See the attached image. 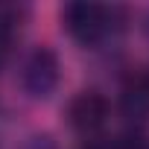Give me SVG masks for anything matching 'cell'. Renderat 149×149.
Instances as JSON below:
<instances>
[{
	"mask_svg": "<svg viewBox=\"0 0 149 149\" xmlns=\"http://www.w3.org/2000/svg\"><path fill=\"white\" fill-rule=\"evenodd\" d=\"M143 82H146V88H149V76H146V79H143Z\"/></svg>",
	"mask_w": 149,
	"mask_h": 149,
	"instance_id": "ba28073f",
	"label": "cell"
},
{
	"mask_svg": "<svg viewBox=\"0 0 149 149\" xmlns=\"http://www.w3.org/2000/svg\"><path fill=\"white\" fill-rule=\"evenodd\" d=\"M82 149H137L126 137H91L82 143Z\"/></svg>",
	"mask_w": 149,
	"mask_h": 149,
	"instance_id": "5b68a950",
	"label": "cell"
},
{
	"mask_svg": "<svg viewBox=\"0 0 149 149\" xmlns=\"http://www.w3.org/2000/svg\"><path fill=\"white\" fill-rule=\"evenodd\" d=\"M15 18H18L15 6H0V38H9V32L15 26Z\"/></svg>",
	"mask_w": 149,
	"mask_h": 149,
	"instance_id": "8992f818",
	"label": "cell"
},
{
	"mask_svg": "<svg viewBox=\"0 0 149 149\" xmlns=\"http://www.w3.org/2000/svg\"><path fill=\"white\" fill-rule=\"evenodd\" d=\"M120 108L132 123H143L149 117V88H146V82H137V85L126 88L123 100H120Z\"/></svg>",
	"mask_w": 149,
	"mask_h": 149,
	"instance_id": "277c9868",
	"label": "cell"
},
{
	"mask_svg": "<svg viewBox=\"0 0 149 149\" xmlns=\"http://www.w3.org/2000/svg\"><path fill=\"white\" fill-rule=\"evenodd\" d=\"M108 117V100L100 91H79L67 102V123L79 132H97Z\"/></svg>",
	"mask_w": 149,
	"mask_h": 149,
	"instance_id": "3957f363",
	"label": "cell"
},
{
	"mask_svg": "<svg viewBox=\"0 0 149 149\" xmlns=\"http://www.w3.org/2000/svg\"><path fill=\"white\" fill-rule=\"evenodd\" d=\"M61 21H64V29L70 32L73 41L79 44H97L105 32H108V24H111V9L108 6H100V3H67L61 9Z\"/></svg>",
	"mask_w": 149,
	"mask_h": 149,
	"instance_id": "6da1fadb",
	"label": "cell"
},
{
	"mask_svg": "<svg viewBox=\"0 0 149 149\" xmlns=\"http://www.w3.org/2000/svg\"><path fill=\"white\" fill-rule=\"evenodd\" d=\"M24 149H56V143H53L50 134H32V137L24 143Z\"/></svg>",
	"mask_w": 149,
	"mask_h": 149,
	"instance_id": "52a82bcc",
	"label": "cell"
},
{
	"mask_svg": "<svg viewBox=\"0 0 149 149\" xmlns=\"http://www.w3.org/2000/svg\"><path fill=\"white\" fill-rule=\"evenodd\" d=\"M58 56L50 50V47H35L29 56H26V61H24V67H21V85H24V91L32 97V100H47L53 91H56V85H58Z\"/></svg>",
	"mask_w": 149,
	"mask_h": 149,
	"instance_id": "7a4b0ae2",
	"label": "cell"
}]
</instances>
